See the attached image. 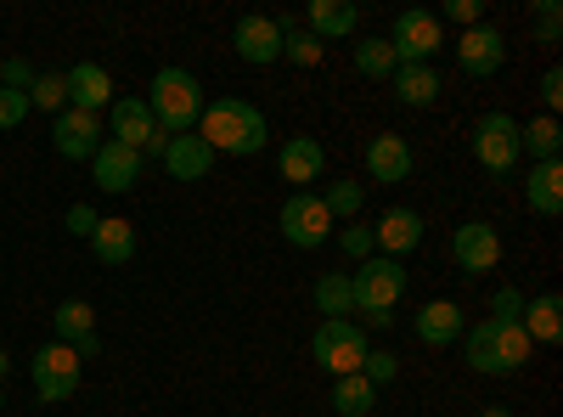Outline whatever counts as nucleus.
Instances as JSON below:
<instances>
[{"label": "nucleus", "mask_w": 563, "mask_h": 417, "mask_svg": "<svg viewBox=\"0 0 563 417\" xmlns=\"http://www.w3.org/2000/svg\"><path fill=\"white\" fill-rule=\"evenodd\" d=\"M198 135L209 142V153H225V158H254L265 147V113L243 97H220V102H203V119H198Z\"/></svg>", "instance_id": "f257e3e1"}, {"label": "nucleus", "mask_w": 563, "mask_h": 417, "mask_svg": "<svg viewBox=\"0 0 563 417\" xmlns=\"http://www.w3.org/2000/svg\"><path fill=\"white\" fill-rule=\"evenodd\" d=\"M141 102H147V113H153V124L164 135H186V130H198V119H203V85L186 68H158L153 90Z\"/></svg>", "instance_id": "f03ea898"}, {"label": "nucleus", "mask_w": 563, "mask_h": 417, "mask_svg": "<svg viewBox=\"0 0 563 417\" xmlns=\"http://www.w3.org/2000/svg\"><path fill=\"white\" fill-rule=\"evenodd\" d=\"M350 288H355V310L366 316V328H389L395 305H400V294H406V265L372 254V260H361V271L350 276Z\"/></svg>", "instance_id": "7ed1b4c3"}, {"label": "nucleus", "mask_w": 563, "mask_h": 417, "mask_svg": "<svg viewBox=\"0 0 563 417\" xmlns=\"http://www.w3.org/2000/svg\"><path fill=\"white\" fill-rule=\"evenodd\" d=\"M366 350H372V344H366V328H361V321H321V328L310 333V355H316L333 378L361 373Z\"/></svg>", "instance_id": "20e7f679"}, {"label": "nucleus", "mask_w": 563, "mask_h": 417, "mask_svg": "<svg viewBox=\"0 0 563 417\" xmlns=\"http://www.w3.org/2000/svg\"><path fill=\"white\" fill-rule=\"evenodd\" d=\"M276 226H282V238H288L294 249H321V243H333V231H339V220L327 215V204L316 193H294L288 204H282Z\"/></svg>", "instance_id": "39448f33"}, {"label": "nucleus", "mask_w": 563, "mask_h": 417, "mask_svg": "<svg viewBox=\"0 0 563 417\" xmlns=\"http://www.w3.org/2000/svg\"><path fill=\"white\" fill-rule=\"evenodd\" d=\"M79 355H74V344H45V350H34V395L45 400V406H63V400H74L79 395Z\"/></svg>", "instance_id": "423d86ee"}, {"label": "nucleus", "mask_w": 563, "mask_h": 417, "mask_svg": "<svg viewBox=\"0 0 563 417\" xmlns=\"http://www.w3.org/2000/svg\"><path fill=\"white\" fill-rule=\"evenodd\" d=\"M474 158L490 169V175H507L512 164H519V119L512 113H485L474 124Z\"/></svg>", "instance_id": "0eeeda50"}, {"label": "nucleus", "mask_w": 563, "mask_h": 417, "mask_svg": "<svg viewBox=\"0 0 563 417\" xmlns=\"http://www.w3.org/2000/svg\"><path fill=\"white\" fill-rule=\"evenodd\" d=\"M451 260L462 276H485L501 265V231L490 220H462L456 238H451Z\"/></svg>", "instance_id": "6e6552de"}, {"label": "nucleus", "mask_w": 563, "mask_h": 417, "mask_svg": "<svg viewBox=\"0 0 563 417\" xmlns=\"http://www.w3.org/2000/svg\"><path fill=\"white\" fill-rule=\"evenodd\" d=\"M389 52L395 63H429L440 52V18L434 12H400L395 18V34H389Z\"/></svg>", "instance_id": "1a4fd4ad"}, {"label": "nucleus", "mask_w": 563, "mask_h": 417, "mask_svg": "<svg viewBox=\"0 0 563 417\" xmlns=\"http://www.w3.org/2000/svg\"><path fill=\"white\" fill-rule=\"evenodd\" d=\"M456 63H462V74H474V79L501 74V63H507V40H501V29H490V23L462 29V40H456Z\"/></svg>", "instance_id": "9d476101"}, {"label": "nucleus", "mask_w": 563, "mask_h": 417, "mask_svg": "<svg viewBox=\"0 0 563 417\" xmlns=\"http://www.w3.org/2000/svg\"><path fill=\"white\" fill-rule=\"evenodd\" d=\"M52 142H57V153L63 158H97V147H102V119L97 113H79V108H63L57 113V124H52Z\"/></svg>", "instance_id": "9b49d317"}, {"label": "nucleus", "mask_w": 563, "mask_h": 417, "mask_svg": "<svg viewBox=\"0 0 563 417\" xmlns=\"http://www.w3.org/2000/svg\"><path fill=\"white\" fill-rule=\"evenodd\" d=\"M231 45H238V57H243V63L265 68V63L282 57V29H276V18L249 12V18H238V29H231Z\"/></svg>", "instance_id": "f8f14e48"}, {"label": "nucleus", "mask_w": 563, "mask_h": 417, "mask_svg": "<svg viewBox=\"0 0 563 417\" xmlns=\"http://www.w3.org/2000/svg\"><path fill=\"white\" fill-rule=\"evenodd\" d=\"M63 79H68V108H79V113L113 108V74L102 63H74Z\"/></svg>", "instance_id": "ddd939ff"}, {"label": "nucleus", "mask_w": 563, "mask_h": 417, "mask_svg": "<svg viewBox=\"0 0 563 417\" xmlns=\"http://www.w3.org/2000/svg\"><path fill=\"white\" fill-rule=\"evenodd\" d=\"M141 158L135 147H119V142H102L97 147V158H90V175H97V187L102 193H130L135 180H141Z\"/></svg>", "instance_id": "4468645a"}, {"label": "nucleus", "mask_w": 563, "mask_h": 417, "mask_svg": "<svg viewBox=\"0 0 563 417\" xmlns=\"http://www.w3.org/2000/svg\"><path fill=\"white\" fill-rule=\"evenodd\" d=\"M276 169H282V180H294L299 193H310V180H321V169H327V147L316 135H294V142H282Z\"/></svg>", "instance_id": "2eb2a0df"}, {"label": "nucleus", "mask_w": 563, "mask_h": 417, "mask_svg": "<svg viewBox=\"0 0 563 417\" xmlns=\"http://www.w3.org/2000/svg\"><path fill=\"white\" fill-rule=\"evenodd\" d=\"M372 243H378L384 260H406L422 243V215L417 209H389L378 226H372Z\"/></svg>", "instance_id": "dca6fc26"}, {"label": "nucleus", "mask_w": 563, "mask_h": 417, "mask_svg": "<svg viewBox=\"0 0 563 417\" xmlns=\"http://www.w3.org/2000/svg\"><path fill=\"white\" fill-rule=\"evenodd\" d=\"M366 175L384 180V187L406 180V175H411V147H406V135H395V130L372 135V142H366Z\"/></svg>", "instance_id": "f3484780"}, {"label": "nucleus", "mask_w": 563, "mask_h": 417, "mask_svg": "<svg viewBox=\"0 0 563 417\" xmlns=\"http://www.w3.org/2000/svg\"><path fill=\"white\" fill-rule=\"evenodd\" d=\"M164 169L169 180H203L214 169V153L198 130H186V135H169V147H164Z\"/></svg>", "instance_id": "a211bd4d"}, {"label": "nucleus", "mask_w": 563, "mask_h": 417, "mask_svg": "<svg viewBox=\"0 0 563 417\" xmlns=\"http://www.w3.org/2000/svg\"><path fill=\"white\" fill-rule=\"evenodd\" d=\"M113 135H108V142H119V147H147L153 142V135H158V124H153V113H147V102H141V97H113Z\"/></svg>", "instance_id": "6ab92c4d"}, {"label": "nucleus", "mask_w": 563, "mask_h": 417, "mask_svg": "<svg viewBox=\"0 0 563 417\" xmlns=\"http://www.w3.org/2000/svg\"><path fill=\"white\" fill-rule=\"evenodd\" d=\"M462 328H467V321H462V305H456V299H429V305L417 310V339L429 344V350L456 344Z\"/></svg>", "instance_id": "aec40b11"}, {"label": "nucleus", "mask_w": 563, "mask_h": 417, "mask_svg": "<svg viewBox=\"0 0 563 417\" xmlns=\"http://www.w3.org/2000/svg\"><path fill=\"white\" fill-rule=\"evenodd\" d=\"M525 204L541 215V220H558L563 215V164H530V180H525Z\"/></svg>", "instance_id": "412c9836"}, {"label": "nucleus", "mask_w": 563, "mask_h": 417, "mask_svg": "<svg viewBox=\"0 0 563 417\" xmlns=\"http://www.w3.org/2000/svg\"><path fill=\"white\" fill-rule=\"evenodd\" d=\"M310 299H316V316H321V321H350V316H355V288H350V271H327V276H316Z\"/></svg>", "instance_id": "4be33fe9"}, {"label": "nucleus", "mask_w": 563, "mask_h": 417, "mask_svg": "<svg viewBox=\"0 0 563 417\" xmlns=\"http://www.w3.org/2000/svg\"><path fill=\"white\" fill-rule=\"evenodd\" d=\"M519 328L530 333V344H558V339H563V299H558V294H536V299H525Z\"/></svg>", "instance_id": "5701e85b"}, {"label": "nucleus", "mask_w": 563, "mask_h": 417, "mask_svg": "<svg viewBox=\"0 0 563 417\" xmlns=\"http://www.w3.org/2000/svg\"><path fill=\"white\" fill-rule=\"evenodd\" d=\"M310 34L327 45V40H350L355 34V23H361V12L350 7V0H310Z\"/></svg>", "instance_id": "b1692460"}, {"label": "nucleus", "mask_w": 563, "mask_h": 417, "mask_svg": "<svg viewBox=\"0 0 563 417\" xmlns=\"http://www.w3.org/2000/svg\"><path fill=\"white\" fill-rule=\"evenodd\" d=\"M395 97L406 108H434L440 102V74L429 63H400L395 68Z\"/></svg>", "instance_id": "393cba45"}, {"label": "nucleus", "mask_w": 563, "mask_h": 417, "mask_svg": "<svg viewBox=\"0 0 563 417\" xmlns=\"http://www.w3.org/2000/svg\"><path fill=\"white\" fill-rule=\"evenodd\" d=\"M90 249H97L102 265H130V260H135V226H130V220H97V231H90Z\"/></svg>", "instance_id": "a878e982"}, {"label": "nucleus", "mask_w": 563, "mask_h": 417, "mask_svg": "<svg viewBox=\"0 0 563 417\" xmlns=\"http://www.w3.org/2000/svg\"><path fill=\"white\" fill-rule=\"evenodd\" d=\"M519 153H530V164H552V158L563 153V124H558L552 113L519 124Z\"/></svg>", "instance_id": "bb28decb"}, {"label": "nucleus", "mask_w": 563, "mask_h": 417, "mask_svg": "<svg viewBox=\"0 0 563 417\" xmlns=\"http://www.w3.org/2000/svg\"><path fill=\"white\" fill-rule=\"evenodd\" d=\"M462 355H467V366H474V373L501 378V366H496V321H490V316L474 321V328H462Z\"/></svg>", "instance_id": "cd10ccee"}, {"label": "nucleus", "mask_w": 563, "mask_h": 417, "mask_svg": "<svg viewBox=\"0 0 563 417\" xmlns=\"http://www.w3.org/2000/svg\"><path fill=\"white\" fill-rule=\"evenodd\" d=\"M530 355H536V344H530V333L519 328V321H496V366H501V378L519 373Z\"/></svg>", "instance_id": "c85d7f7f"}, {"label": "nucleus", "mask_w": 563, "mask_h": 417, "mask_svg": "<svg viewBox=\"0 0 563 417\" xmlns=\"http://www.w3.org/2000/svg\"><path fill=\"white\" fill-rule=\"evenodd\" d=\"M395 52H389V40L384 34H366V40H355V74L361 79H395Z\"/></svg>", "instance_id": "c756f323"}, {"label": "nucleus", "mask_w": 563, "mask_h": 417, "mask_svg": "<svg viewBox=\"0 0 563 417\" xmlns=\"http://www.w3.org/2000/svg\"><path fill=\"white\" fill-rule=\"evenodd\" d=\"M372 406H378V389H372L361 373H350V378L333 384V411L339 417H372Z\"/></svg>", "instance_id": "7c9ffc66"}, {"label": "nucleus", "mask_w": 563, "mask_h": 417, "mask_svg": "<svg viewBox=\"0 0 563 417\" xmlns=\"http://www.w3.org/2000/svg\"><path fill=\"white\" fill-rule=\"evenodd\" d=\"M52 321H57V344H74L85 333H97V310H90L85 299H63Z\"/></svg>", "instance_id": "2f4dec72"}, {"label": "nucleus", "mask_w": 563, "mask_h": 417, "mask_svg": "<svg viewBox=\"0 0 563 417\" xmlns=\"http://www.w3.org/2000/svg\"><path fill=\"white\" fill-rule=\"evenodd\" d=\"M29 108H40V113H63V108H68V79H63V74H34V85H29Z\"/></svg>", "instance_id": "473e14b6"}, {"label": "nucleus", "mask_w": 563, "mask_h": 417, "mask_svg": "<svg viewBox=\"0 0 563 417\" xmlns=\"http://www.w3.org/2000/svg\"><path fill=\"white\" fill-rule=\"evenodd\" d=\"M321 204H327V215H333V220L350 226L361 215V204H366V187H355V180H333V187L321 193Z\"/></svg>", "instance_id": "72a5a7b5"}, {"label": "nucleus", "mask_w": 563, "mask_h": 417, "mask_svg": "<svg viewBox=\"0 0 563 417\" xmlns=\"http://www.w3.org/2000/svg\"><path fill=\"white\" fill-rule=\"evenodd\" d=\"M282 57H288V63H299V68H321L327 45H321L310 29H288V34H282Z\"/></svg>", "instance_id": "f704fd0d"}, {"label": "nucleus", "mask_w": 563, "mask_h": 417, "mask_svg": "<svg viewBox=\"0 0 563 417\" xmlns=\"http://www.w3.org/2000/svg\"><path fill=\"white\" fill-rule=\"evenodd\" d=\"M361 378H366L372 389L395 384V378H400V355H395V350H366V361H361Z\"/></svg>", "instance_id": "c9c22d12"}, {"label": "nucleus", "mask_w": 563, "mask_h": 417, "mask_svg": "<svg viewBox=\"0 0 563 417\" xmlns=\"http://www.w3.org/2000/svg\"><path fill=\"white\" fill-rule=\"evenodd\" d=\"M333 243H339L350 260H372V254H378V243H372V226H355V220L333 231Z\"/></svg>", "instance_id": "e433bc0d"}, {"label": "nucleus", "mask_w": 563, "mask_h": 417, "mask_svg": "<svg viewBox=\"0 0 563 417\" xmlns=\"http://www.w3.org/2000/svg\"><path fill=\"white\" fill-rule=\"evenodd\" d=\"M558 34H563V7L558 0H536V40L558 45Z\"/></svg>", "instance_id": "4c0bfd02"}, {"label": "nucleus", "mask_w": 563, "mask_h": 417, "mask_svg": "<svg viewBox=\"0 0 563 417\" xmlns=\"http://www.w3.org/2000/svg\"><path fill=\"white\" fill-rule=\"evenodd\" d=\"M29 119V97L23 90H0V130H18Z\"/></svg>", "instance_id": "58836bf2"}, {"label": "nucleus", "mask_w": 563, "mask_h": 417, "mask_svg": "<svg viewBox=\"0 0 563 417\" xmlns=\"http://www.w3.org/2000/svg\"><path fill=\"white\" fill-rule=\"evenodd\" d=\"M29 85H34V68H29L23 57L0 63V90H23V97H29Z\"/></svg>", "instance_id": "ea45409f"}, {"label": "nucleus", "mask_w": 563, "mask_h": 417, "mask_svg": "<svg viewBox=\"0 0 563 417\" xmlns=\"http://www.w3.org/2000/svg\"><path fill=\"white\" fill-rule=\"evenodd\" d=\"M519 316H525V294H519V288H496L490 321H519Z\"/></svg>", "instance_id": "a19ab883"}, {"label": "nucleus", "mask_w": 563, "mask_h": 417, "mask_svg": "<svg viewBox=\"0 0 563 417\" xmlns=\"http://www.w3.org/2000/svg\"><path fill=\"white\" fill-rule=\"evenodd\" d=\"M440 18H451V23H462V29H479V23H485L479 0H445V7H440Z\"/></svg>", "instance_id": "79ce46f5"}, {"label": "nucleus", "mask_w": 563, "mask_h": 417, "mask_svg": "<svg viewBox=\"0 0 563 417\" xmlns=\"http://www.w3.org/2000/svg\"><path fill=\"white\" fill-rule=\"evenodd\" d=\"M541 102H547V113L558 119V108H563V74H558V68L541 74Z\"/></svg>", "instance_id": "37998d69"}, {"label": "nucleus", "mask_w": 563, "mask_h": 417, "mask_svg": "<svg viewBox=\"0 0 563 417\" xmlns=\"http://www.w3.org/2000/svg\"><path fill=\"white\" fill-rule=\"evenodd\" d=\"M97 220H102V215L90 209V204H74V209H68V231H74V238H90V231H97Z\"/></svg>", "instance_id": "c03bdc74"}, {"label": "nucleus", "mask_w": 563, "mask_h": 417, "mask_svg": "<svg viewBox=\"0 0 563 417\" xmlns=\"http://www.w3.org/2000/svg\"><path fill=\"white\" fill-rule=\"evenodd\" d=\"M97 350H102V339H97V333H85V339H74V355H79V361H90V355H97Z\"/></svg>", "instance_id": "a18cd8bd"}, {"label": "nucleus", "mask_w": 563, "mask_h": 417, "mask_svg": "<svg viewBox=\"0 0 563 417\" xmlns=\"http://www.w3.org/2000/svg\"><path fill=\"white\" fill-rule=\"evenodd\" d=\"M479 417H512V411H507V406H485Z\"/></svg>", "instance_id": "49530a36"}, {"label": "nucleus", "mask_w": 563, "mask_h": 417, "mask_svg": "<svg viewBox=\"0 0 563 417\" xmlns=\"http://www.w3.org/2000/svg\"><path fill=\"white\" fill-rule=\"evenodd\" d=\"M7 366H12V361H7V350H0V378H7Z\"/></svg>", "instance_id": "de8ad7c7"}, {"label": "nucleus", "mask_w": 563, "mask_h": 417, "mask_svg": "<svg viewBox=\"0 0 563 417\" xmlns=\"http://www.w3.org/2000/svg\"><path fill=\"white\" fill-rule=\"evenodd\" d=\"M0 406H7V395H0Z\"/></svg>", "instance_id": "09e8293b"}]
</instances>
